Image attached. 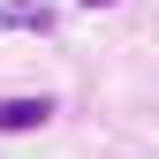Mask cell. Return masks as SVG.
<instances>
[{
    "label": "cell",
    "mask_w": 159,
    "mask_h": 159,
    "mask_svg": "<svg viewBox=\"0 0 159 159\" xmlns=\"http://www.w3.org/2000/svg\"><path fill=\"white\" fill-rule=\"evenodd\" d=\"M53 121V98H0V136L15 129H46Z\"/></svg>",
    "instance_id": "cell-1"
},
{
    "label": "cell",
    "mask_w": 159,
    "mask_h": 159,
    "mask_svg": "<svg viewBox=\"0 0 159 159\" xmlns=\"http://www.w3.org/2000/svg\"><path fill=\"white\" fill-rule=\"evenodd\" d=\"M84 8H114V0H84Z\"/></svg>",
    "instance_id": "cell-3"
},
{
    "label": "cell",
    "mask_w": 159,
    "mask_h": 159,
    "mask_svg": "<svg viewBox=\"0 0 159 159\" xmlns=\"http://www.w3.org/2000/svg\"><path fill=\"white\" fill-rule=\"evenodd\" d=\"M0 23H8V30H30V38H46V30H53V0H0Z\"/></svg>",
    "instance_id": "cell-2"
}]
</instances>
